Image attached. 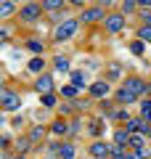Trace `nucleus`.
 Masks as SVG:
<instances>
[{
  "instance_id": "f257e3e1",
  "label": "nucleus",
  "mask_w": 151,
  "mask_h": 159,
  "mask_svg": "<svg viewBox=\"0 0 151 159\" xmlns=\"http://www.w3.org/2000/svg\"><path fill=\"white\" fill-rule=\"evenodd\" d=\"M0 98H3V109H6V111H16V109L21 106V98H19L13 90H3Z\"/></svg>"
},
{
  "instance_id": "f03ea898",
  "label": "nucleus",
  "mask_w": 151,
  "mask_h": 159,
  "mask_svg": "<svg viewBox=\"0 0 151 159\" xmlns=\"http://www.w3.org/2000/svg\"><path fill=\"white\" fill-rule=\"evenodd\" d=\"M74 32H77V21H74V19H66V21L56 29V40H69Z\"/></svg>"
},
{
  "instance_id": "7ed1b4c3",
  "label": "nucleus",
  "mask_w": 151,
  "mask_h": 159,
  "mask_svg": "<svg viewBox=\"0 0 151 159\" xmlns=\"http://www.w3.org/2000/svg\"><path fill=\"white\" fill-rule=\"evenodd\" d=\"M125 90L138 98V96H143V93H149V85H146L143 80H127V82H125Z\"/></svg>"
},
{
  "instance_id": "20e7f679",
  "label": "nucleus",
  "mask_w": 151,
  "mask_h": 159,
  "mask_svg": "<svg viewBox=\"0 0 151 159\" xmlns=\"http://www.w3.org/2000/svg\"><path fill=\"white\" fill-rule=\"evenodd\" d=\"M127 133L143 135V133H149V122H146V119H127Z\"/></svg>"
},
{
  "instance_id": "39448f33",
  "label": "nucleus",
  "mask_w": 151,
  "mask_h": 159,
  "mask_svg": "<svg viewBox=\"0 0 151 159\" xmlns=\"http://www.w3.org/2000/svg\"><path fill=\"white\" fill-rule=\"evenodd\" d=\"M40 11H43V8H40L37 3H29V6H24V8H21V19H27V21H34V19L40 16Z\"/></svg>"
},
{
  "instance_id": "423d86ee",
  "label": "nucleus",
  "mask_w": 151,
  "mask_h": 159,
  "mask_svg": "<svg viewBox=\"0 0 151 159\" xmlns=\"http://www.w3.org/2000/svg\"><path fill=\"white\" fill-rule=\"evenodd\" d=\"M122 27H125V16H117V13L114 16H106V29L109 32H119Z\"/></svg>"
},
{
  "instance_id": "0eeeda50",
  "label": "nucleus",
  "mask_w": 151,
  "mask_h": 159,
  "mask_svg": "<svg viewBox=\"0 0 151 159\" xmlns=\"http://www.w3.org/2000/svg\"><path fill=\"white\" fill-rule=\"evenodd\" d=\"M90 93H93L95 98H103L109 93V82H103V80H98V82H93L90 85Z\"/></svg>"
},
{
  "instance_id": "6e6552de",
  "label": "nucleus",
  "mask_w": 151,
  "mask_h": 159,
  "mask_svg": "<svg viewBox=\"0 0 151 159\" xmlns=\"http://www.w3.org/2000/svg\"><path fill=\"white\" fill-rule=\"evenodd\" d=\"M101 16H103V13H101V8H88V11L82 13V21H98Z\"/></svg>"
},
{
  "instance_id": "1a4fd4ad",
  "label": "nucleus",
  "mask_w": 151,
  "mask_h": 159,
  "mask_svg": "<svg viewBox=\"0 0 151 159\" xmlns=\"http://www.w3.org/2000/svg\"><path fill=\"white\" fill-rule=\"evenodd\" d=\"M50 85H53V82H50V77H45V74L37 80V90L40 93H50Z\"/></svg>"
},
{
  "instance_id": "9d476101",
  "label": "nucleus",
  "mask_w": 151,
  "mask_h": 159,
  "mask_svg": "<svg viewBox=\"0 0 151 159\" xmlns=\"http://www.w3.org/2000/svg\"><path fill=\"white\" fill-rule=\"evenodd\" d=\"M13 13V0H3L0 3V16H11Z\"/></svg>"
},
{
  "instance_id": "9b49d317",
  "label": "nucleus",
  "mask_w": 151,
  "mask_h": 159,
  "mask_svg": "<svg viewBox=\"0 0 151 159\" xmlns=\"http://www.w3.org/2000/svg\"><path fill=\"white\" fill-rule=\"evenodd\" d=\"M90 151H93L95 157H106V151H109V146H103V143H93V146H90Z\"/></svg>"
},
{
  "instance_id": "f8f14e48",
  "label": "nucleus",
  "mask_w": 151,
  "mask_h": 159,
  "mask_svg": "<svg viewBox=\"0 0 151 159\" xmlns=\"http://www.w3.org/2000/svg\"><path fill=\"white\" fill-rule=\"evenodd\" d=\"M85 80H88V77H85L82 72H74V74H72V82H74V88H85Z\"/></svg>"
},
{
  "instance_id": "ddd939ff",
  "label": "nucleus",
  "mask_w": 151,
  "mask_h": 159,
  "mask_svg": "<svg viewBox=\"0 0 151 159\" xmlns=\"http://www.w3.org/2000/svg\"><path fill=\"white\" fill-rule=\"evenodd\" d=\"M117 98H119V101H122V103H130V101H135V96H133V93H127V90H125V88H122V90L117 93Z\"/></svg>"
},
{
  "instance_id": "4468645a",
  "label": "nucleus",
  "mask_w": 151,
  "mask_h": 159,
  "mask_svg": "<svg viewBox=\"0 0 151 159\" xmlns=\"http://www.w3.org/2000/svg\"><path fill=\"white\" fill-rule=\"evenodd\" d=\"M61 159H74V146H61Z\"/></svg>"
},
{
  "instance_id": "2eb2a0df",
  "label": "nucleus",
  "mask_w": 151,
  "mask_h": 159,
  "mask_svg": "<svg viewBox=\"0 0 151 159\" xmlns=\"http://www.w3.org/2000/svg\"><path fill=\"white\" fill-rule=\"evenodd\" d=\"M114 141H117V146H125V141L130 143V135H127V133H125V130H119V133H117V138H114Z\"/></svg>"
},
{
  "instance_id": "dca6fc26",
  "label": "nucleus",
  "mask_w": 151,
  "mask_h": 159,
  "mask_svg": "<svg viewBox=\"0 0 151 159\" xmlns=\"http://www.w3.org/2000/svg\"><path fill=\"white\" fill-rule=\"evenodd\" d=\"M140 111H143V119H149V122H151V101H143Z\"/></svg>"
},
{
  "instance_id": "f3484780",
  "label": "nucleus",
  "mask_w": 151,
  "mask_h": 159,
  "mask_svg": "<svg viewBox=\"0 0 151 159\" xmlns=\"http://www.w3.org/2000/svg\"><path fill=\"white\" fill-rule=\"evenodd\" d=\"M43 103H45V106H56V96H53V93H45V96H43Z\"/></svg>"
},
{
  "instance_id": "a211bd4d",
  "label": "nucleus",
  "mask_w": 151,
  "mask_h": 159,
  "mask_svg": "<svg viewBox=\"0 0 151 159\" xmlns=\"http://www.w3.org/2000/svg\"><path fill=\"white\" fill-rule=\"evenodd\" d=\"M130 146L140 148V146H143V135H138V133H135V135H130Z\"/></svg>"
},
{
  "instance_id": "6ab92c4d",
  "label": "nucleus",
  "mask_w": 151,
  "mask_h": 159,
  "mask_svg": "<svg viewBox=\"0 0 151 159\" xmlns=\"http://www.w3.org/2000/svg\"><path fill=\"white\" fill-rule=\"evenodd\" d=\"M56 69H58V72H66V69H69V61L58 56V58H56Z\"/></svg>"
},
{
  "instance_id": "aec40b11",
  "label": "nucleus",
  "mask_w": 151,
  "mask_h": 159,
  "mask_svg": "<svg viewBox=\"0 0 151 159\" xmlns=\"http://www.w3.org/2000/svg\"><path fill=\"white\" fill-rule=\"evenodd\" d=\"M29 69H32V72H40V69H43V58H32V61H29Z\"/></svg>"
},
{
  "instance_id": "412c9836",
  "label": "nucleus",
  "mask_w": 151,
  "mask_h": 159,
  "mask_svg": "<svg viewBox=\"0 0 151 159\" xmlns=\"http://www.w3.org/2000/svg\"><path fill=\"white\" fill-rule=\"evenodd\" d=\"M61 6V0H45L43 3V8H48V11H53V8H58Z\"/></svg>"
},
{
  "instance_id": "4be33fe9",
  "label": "nucleus",
  "mask_w": 151,
  "mask_h": 159,
  "mask_svg": "<svg viewBox=\"0 0 151 159\" xmlns=\"http://www.w3.org/2000/svg\"><path fill=\"white\" fill-rule=\"evenodd\" d=\"M64 96H66V98H74V96H77V88H74V85H66V88H64Z\"/></svg>"
},
{
  "instance_id": "5701e85b",
  "label": "nucleus",
  "mask_w": 151,
  "mask_h": 159,
  "mask_svg": "<svg viewBox=\"0 0 151 159\" xmlns=\"http://www.w3.org/2000/svg\"><path fill=\"white\" fill-rule=\"evenodd\" d=\"M130 51H133L135 56H140V53H143V43H133V45H130Z\"/></svg>"
},
{
  "instance_id": "b1692460",
  "label": "nucleus",
  "mask_w": 151,
  "mask_h": 159,
  "mask_svg": "<svg viewBox=\"0 0 151 159\" xmlns=\"http://www.w3.org/2000/svg\"><path fill=\"white\" fill-rule=\"evenodd\" d=\"M140 40H149V43H151V27H143V29H140Z\"/></svg>"
},
{
  "instance_id": "393cba45",
  "label": "nucleus",
  "mask_w": 151,
  "mask_h": 159,
  "mask_svg": "<svg viewBox=\"0 0 151 159\" xmlns=\"http://www.w3.org/2000/svg\"><path fill=\"white\" fill-rule=\"evenodd\" d=\"M53 133H58V135L66 133V125H64V122H56V125H53Z\"/></svg>"
},
{
  "instance_id": "a878e982",
  "label": "nucleus",
  "mask_w": 151,
  "mask_h": 159,
  "mask_svg": "<svg viewBox=\"0 0 151 159\" xmlns=\"http://www.w3.org/2000/svg\"><path fill=\"white\" fill-rule=\"evenodd\" d=\"M29 48H32V51H43V45H40V40H29Z\"/></svg>"
},
{
  "instance_id": "bb28decb",
  "label": "nucleus",
  "mask_w": 151,
  "mask_h": 159,
  "mask_svg": "<svg viewBox=\"0 0 151 159\" xmlns=\"http://www.w3.org/2000/svg\"><path fill=\"white\" fill-rule=\"evenodd\" d=\"M40 135H43V127H34V130H32V141H37Z\"/></svg>"
},
{
  "instance_id": "cd10ccee",
  "label": "nucleus",
  "mask_w": 151,
  "mask_h": 159,
  "mask_svg": "<svg viewBox=\"0 0 151 159\" xmlns=\"http://www.w3.org/2000/svg\"><path fill=\"white\" fill-rule=\"evenodd\" d=\"M135 8V0H125V11H133Z\"/></svg>"
},
{
  "instance_id": "c85d7f7f",
  "label": "nucleus",
  "mask_w": 151,
  "mask_h": 159,
  "mask_svg": "<svg viewBox=\"0 0 151 159\" xmlns=\"http://www.w3.org/2000/svg\"><path fill=\"white\" fill-rule=\"evenodd\" d=\"M138 3L140 6H151V0H138Z\"/></svg>"
},
{
  "instance_id": "c756f323",
  "label": "nucleus",
  "mask_w": 151,
  "mask_h": 159,
  "mask_svg": "<svg viewBox=\"0 0 151 159\" xmlns=\"http://www.w3.org/2000/svg\"><path fill=\"white\" fill-rule=\"evenodd\" d=\"M146 21H149V27H151V16H146Z\"/></svg>"
},
{
  "instance_id": "7c9ffc66",
  "label": "nucleus",
  "mask_w": 151,
  "mask_h": 159,
  "mask_svg": "<svg viewBox=\"0 0 151 159\" xmlns=\"http://www.w3.org/2000/svg\"><path fill=\"white\" fill-rule=\"evenodd\" d=\"M69 3H80V0H69Z\"/></svg>"
},
{
  "instance_id": "2f4dec72",
  "label": "nucleus",
  "mask_w": 151,
  "mask_h": 159,
  "mask_svg": "<svg viewBox=\"0 0 151 159\" xmlns=\"http://www.w3.org/2000/svg\"><path fill=\"white\" fill-rule=\"evenodd\" d=\"M13 159H24V157H13Z\"/></svg>"
}]
</instances>
